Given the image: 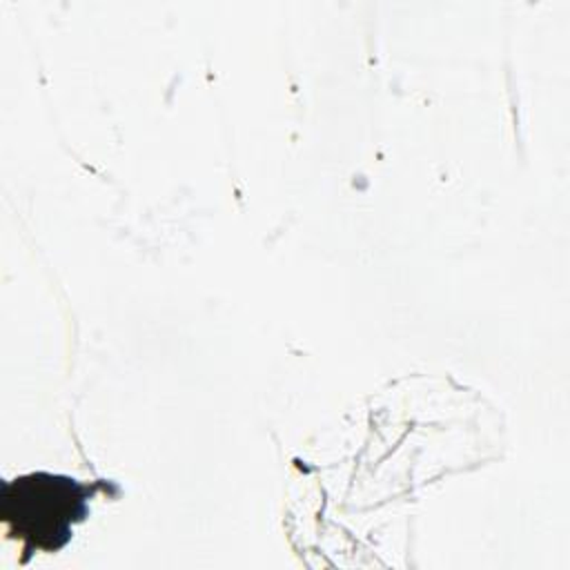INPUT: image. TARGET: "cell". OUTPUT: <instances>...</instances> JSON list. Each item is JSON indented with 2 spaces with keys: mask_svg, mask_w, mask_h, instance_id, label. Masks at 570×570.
Masks as SVG:
<instances>
[{
  "mask_svg": "<svg viewBox=\"0 0 570 570\" xmlns=\"http://www.w3.org/2000/svg\"><path fill=\"white\" fill-rule=\"evenodd\" d=\"M98 485L80 483L56 472H29L2 483L0 517L7 537L22 543V563L33 552L62 550L73 532V523L89 517V499Z\"/></svg>",
  "mask_w": 570,
  "mask_h": 570,
  "instance_id": "1",
  "label": "cell"
}]
</instances>
